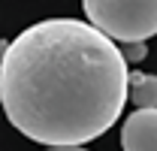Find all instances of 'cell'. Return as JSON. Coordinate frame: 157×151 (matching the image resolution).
Wrapping results in <instances>:
<instances>
[{
  "label": "cell",
  "instance_id": "5",
  "mask_svg": "<svg viewBox=\"0 0 157 151\" xmlns=\"http://www.w3.org/2000/svg\"><path fill=\"white\" fill-rule=\"evenodd\" d=\"M48 151H85V148H48Z\"/></svg>",
  "mask_w": 157,
  "mask_h": 151
},
{
  "label": "cell",
  "instance_id": "1",
  "mask_svg": "<svg viewBox=\"0 0 157 151\" xmlns=\"http://www.w3.org/2000/svg\"><path fill=\"white\" fill-rule=\"evenodd\" d=\"M127 60L78 18H48L0 52V106L12 127L52 148H78L121 118Z\"/></svg>",
  "mask_w": 157,
  "mask_h": 151
},
{
  "label": "cell",
  "instance_id": "2",
  "mask_svg": "<svg viewBox=\"0 0 157 151\" xmlns=\"http://www.w3.org/2000/svg\"><path fill=\"white\" fill-rule=\"evenodd\" d=\"M82 9L91 27L127 45L157 33V0H82Z\"/></svg>",
  "mask_w": 157,
  "mask_h": 151
},
{
  "label": "cell",
  "instance_id": "4",
  "mask_svg": "<svg viewBox=\"0 0 157 151\" xmlns=\"http://www.w3.org/2000/svg\"><path fill=\"white\" fill-rule=\"evenodd\" d=\"M127 97L139 109H154L157 97V79L148 73H127Z\"/></svg>",
  "mask_w": 157,
  "mask_h": 151
},
{
  "label": "cell",
  "instance_id": "3",
  "mask_svg": "<svg viewBox=\"0 0 157 151\" xmlns=\"http://www.w3.org/2000/svg\"><path fill=\"white\" fill-rule=\"evenodd\" d=\"M124 151H157V109H136L121 127Z\"/></svg>",
  "mask_w": 157,
  "mask_h": 151
}]
</instances>
